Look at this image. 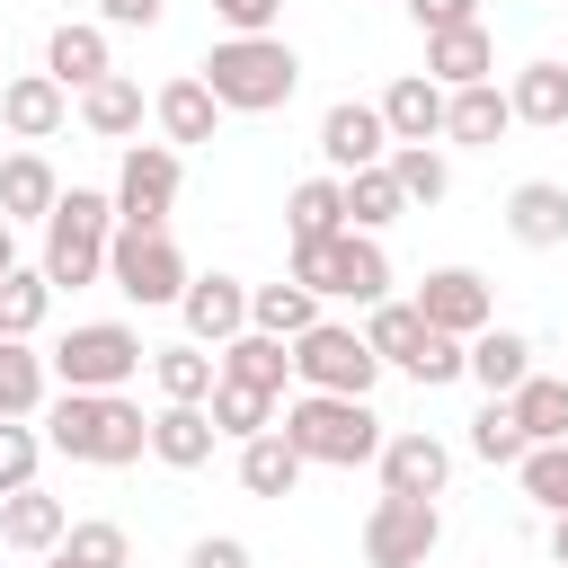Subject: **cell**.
Returning <instances> with one entry per match:
<instances>
[{"label":"cell","instance_id":"obj_24","mask_svg":"<svg viewBox=\"0 0 568 568\" xmlns=\"http://www.w3.org/2000/svg\"><path fill=\"white\" fill-rule=\"evenodd\" d=\"M426 80H435V89H479V80H497V44H488V27L426 36Z\"/></svg>","mask_w":568,"mask_h":568},{"label":"cell","instance_id":"obj_12","mask_svg":"<svg viewBox=\"0 0 568 568\" xmlns=\"http://www.w3.org/2000/svg\"><path fill=\"white\" fill-rule=\"evenodd\" d=\"M408 302H417L426 328H444V337H462V346H470L479 328H497V320H488L497 302H488V275H479V266H426V284H417Z\"/></svg>","mask_w":568,"mask_h":568},{"label":"cell","instance_id":"obj_52","mask_svg":"<svg viewBox=\"0 0 568 568\" xmlns=\"http://www.w3.org/2000/svg\"><path fill=\"white\" fill-rule=\"evenodd\" d=\"M559 9H568V0H559Z\"/></svg>","mask_w":568,"mask_h":568},{"label":"cell","instance_id":"obj_41","mask_svg":"<svg viewBox=\"0 0 568 568\" xmlns=\"http://www.w3.org/2000/svg\"><path fill=\"white\" fill-rule=\"evenodd\" d=\"M62 559H71V568H133V541H124V524L89 515V524L62 532Z\"/></svg>","mask_w":568,"mask_h":568},{"label":"cell","instance_id":"obj_13","mask_svg":"<svg viewBox=\"0 0 568 568\" xmlns=\"http://www.w3.org/2000/svg\"><path fill=\"white\" fill-rule=\"evenodd\" d=\"M320 160H328V178L382 169V160H390V124H382V106H364V98H337V106L320 115Z\"/></svg>","mask_w":568,"mask_h":568},{"label":"cell","instance_id":"obj_20","mask_svg":"<svg viewBox=\"0 0 568 568\" xmlns=\"http://www.w3.org/2000/svg\"><path fill=\"white\" fill-rule=\"evenodd\" d=\"M213 444H222L213 408H178V399H160V417H151V462H169V470H204Z\"/></svg>","mask_w":568,"mask_h":568},{"label":"cell","instance_id":"obj_9","mask_svg":"<svg viewBox=\"0 0 568 568\" xmlns=\"http://www.w3.org/2000/svg\"><path fill=\"white\" fill-rule=\"evenodd\" d=\"M106 284L124 293V302H142V311H160V302H186V248L169 240V231H115L106 240Z\"/></svg>","mask_w":568,"mask_h":568},{"label":"cell","instance_id":"obj_46","mask_svg":"<svg viewBox=\"0 0 568 568\" xmlns=\"http://www.w3.org/2000/svg\"><path fill=\"white\" fill-rule=\"evenodd\" d=\"M186 568H248V541H231V532H204V541L186 550Z\"/></svg>","mask_w":568,"mask_h":568},{"label":"cell","instance_id":"obj_6","mask_svg":"<svg viewBox=\"0 0 568 568\" xmlns=\"http://www.w3.org/2000/svg\"><path fill=\"white\" fill-rule=\"evenodd\" d=\"M293 284H311V293H337V302H390V257H382V240L373 231H337V240H311V248H293V266H284Z\"/></svg>","mask_w":568,"mask_h":568},{"label":"cell","instance_id":"obj_32","mask_svg":"<svg viewBox=\"0 0 568 568\" xmlns=\"http://www.w3.org/2000/svg\"><path fill=\"white\" fill-rule=\"evenodd\" d=\"M248 328H266V337L293 346L302 328H320V293L293 284V275H284V284H248Z\"/></svg>","mask_w":568,"mask_h":568},{"label":"cell","instance_id":"obj_50","mask_svg":"<svg viewBox=\"0 0 568 568\" xmlns=\"http://www.w3.org/2000/svg\"><path fill=\"white\" fill-rule=\"evenodd\" d=\"M44 568H71V559H62V550H53V559H44Z\"/></svg>","mask_w":568,"mask_h":568},{"label":"cell","instance_id":"obj_27","mask_svg":"<svg viewBox=\"0 0 568 568\" xmlns=\"http://www.w3.org/2000/svg\"><path fill=\"white\" fill-rule=\"evenodd\" d=\"M497 133H515V98H506L497 80H479V89H453V106H444V142H470V151H488Z\"/></svg>","mask_w":568,"mask_h":568},{"label":"cell","instance_id":"obj_44","mask_svg":"<svg viewBox=\"0 0 568 568\" xmlns=\"http://www.w3.org/2000/svg\"><path fill=\"white\" fill-rule=\"evenodd\" d=\"M213 18H222L231 36H275V18H284V0H213Z\"/></svg>","mask_w":568,"mask_h":568},{"label":"cell","instance_id":"obj_10","mask_svg":"<svg viewBox=\"0 0 568 568\" xmlns=\"http://www.w3.org/2000/svg\"><path fill=\"white\" fill-rule=\"evenodd\" d=\"M444 541V506L435 497H373L364 515V568H426Z\"/></svg>","mask_w":568,"mask_h":568},{"label":"cell","instance_id":"obj_7","mask_svg":"<svg viewBox=\"0 0 568 568\" xmlns=\"http://www.w3.org/2000/svg\"><path fill=\"white\" fill-rule=\"evenodd\" d=\"M44 364H53L62 390H124L133 373H151V346H142L124 320H80Z\"/></svg>","mask_w":568,"mask_h":568},{"label":"cell","instance_id":"obj_31","mask_svg":"<svg viewBox=\"0 0 568 568\" xmlns=\"http://www.w3.org/2000/svg\"><path fill=\"white\" fill-rule=\"evenodd\" d=\"M80 124H89L98 142H133V133H142V80L106 71L98 89H80Z\"/></svg>","mask_w":568,"mask_h":568},{"label":"cell","instance_id":"obj_16","mask_svg":"<svg viewBox=\"0 0 568 568\" xmlns=\"http://www.w3.org/2000/svg\"><path fill=\"white\" fill-rule=\"evenodd\" d=\"M178 320H186L195 346H231V337L248 328V284H240V275H195L186 302H178Z\"/></svg>","mask_w":568,"mask_h":568},{"label":"cell","instance_id":"obj_3","mask_svg":"<svg viewBox=\"0 0 568 568\" xmlns=\"http://www.w3.org/2000/svg\"><path fill=\"white\" fill-rule=\"evenodd\" d=\"M284 444L302 453V462H320V470H355V462H382V417H373V399H328V390H302V399H284Z\"/></svg>","mask_w":568,"mask_h":568},{"label":"cell","instance_id":"obj_38","mask_svg":"<svg viewBox=\"0 0 568 568\" xmlns=\"http://www.w3.org/2000/svg\"><path fill=\"white\" fill-rule=\"evenodd\" d=\"M213 426L231 435V444H248V435H275V390H248V382H222L213 399Z\"/></svg>","mask_w":568,"mask_h":568},{"label":"cell","instance_id":"obj_29","mask_svg":"<svg viewBox=\"0 0 568 568\" xmlns=\"http://www.w3.org/2000/svg\"><path fill=\"white\" fill-rule=\"evenodd\" d=\"M213 355H222V382H248V390H275V399H284V382H293V346L266 337V328H240V337L213 346Z\"/></svg>","mask_w":568,"mask_h":568},{"label":"cell","instance_id":"obj_19","mask_svg":"<svg viewBox=\"0 0 568 568\" xmlns=\"http://www.w3.org/2000/svg\"><path fill=\"white\" fill-rule=\"evenodd\" d=\"M532 373H541V364H532V337H524V328H479V337H470V382H479L488 399H515Z\"/></svg>","mask_w":568,"mask_h":568},{"label":"cell","instance_id":"obj_18","mask_svg":"<svg viewBox=\"0 0 568 568\" xmlns=\"http://www.w3.org/2000/svg\"><path fill=\"white\" fill-rule=\"evenodd\" d=\"M62 532H71V506H62V497H44V488H18V497H0V541H9V550H27V559H53V550H62Z\"/></svg>","mask_w":568,"mask_h":568},{"label":"cell","instance_id":"obj_48","mask_svg":"<svg viewBox=\"0 0 568 568\" xmlns=\"http://www.w3.org/2000/svg\"><path fill=\"white\" fill-rule=\"evenodd\" d=\"M0 275H18V222H0Z\"/></svg>","mask_w":568,"mask_h":568},{"label":"cell","instance_id":"obj_30","mask_svg":"<svg viewBox=\"0 0 568 568\" xmlns=\"http://www.w3.org/2000/svg\"><path fill=\"white\" fill-rule=\"evenodd\" d=\"M506 98H515V124H541V133H559L568 124V62H524L515 80H506Z\"/></svg>","mask_w":568,"mask_h":568},{"label":"cell","instance_id":"obj_4","mask_svg":"<svg viewBox=\"0 0 568 568\" xmlns=\"http://www.w3.org/2000/svg\"><path fill=\"white\" fill-rule=\"evenodd\" d=\"M124 222H115V195H98V186H62V204H53V222H44V284L62 293H80V284H98L106 275V240H115Z\"/></svg>","mask_w":568,"mask_h":568},{"label":"cell","instance_id":"obj_25","mask_svg":"<svg viewBox=\"0 0 568 568\" xmlns=\"http://www.w3.org/2000/svg\"><path fill=\"white\" fill-rule=\"evenodd\" d=\"M151 115H160V133H169V151H195V142H213V124H222V98L186 71V80H169L160 98H151Z\"/></svg>","mask_w":568,"mask_h":568},{"label":"cell","instance_id":"obj_45","mask_svg":"<svg viewBox=\"0 0 568 568\" xmlns=\"http://www.w3.org/2000/svg\"><path fill=\"white\" fill-rule=\"evenodd\" d=\"M408 18L426 36H453V27H479V0H408Z\"/></svg>","mask_w":568,"mask_h":568},{"label":"cell","instance_id":"obj_43","mask_svg":"<svg viewBox=\"0 0 568 568\" xmlns=\"http://www.w3.org/2000/svg\"><path fill=\"white\" fill-rule=\"evenodd\" d=\"M36 462H44V435H36L27 417H0V497L36 488Z\"/></svg>","mask_w":568,"mask_h":568},{"label":"cell","instance_id":"obj_2","mask_svg":"<svg viewBox=\"0 0 568 568\" xmlns=\"http://www.w3.org/2000/svg\"><path fill=\"white\" fill-rule=\"evenodd\" d=\"M44 444L71 453V462H98V470H124L151 453V417L124 399V390H62L53 417H44Z\"/></svg>","mask_w":568,"mask_h":568},{"label":"cell","instance_id":"obj_17","mask_svg":"<svg viewBox=\"0 0 568 568\" xmlns=\"http://www.w3.org/2000/svg\"><path fill=\"white\" fill-rule=\"evenodd\" d=\"M373 106H382L390 142H435V133H444V106H453V89H435L426 71H399V80H390Z\"/></svg>","mask_w":568,"mask_h":568},{"label":"cell","instance_id":"obj_35","mask_svg":"<svg viewBox=\"0 0 568 568\" xmlns=\"http://www.w3.org/2000/svg\"><path fill=\"white\" fill-rule=\"evenodd\" d=\"M44 382H53V364L27 337H0V417H36L44 408Z\"/></svg>","mask_w":568,"mask_h":568},{"label":"cell","instance_id":"obj_34","mask_svg":"<svg viewBox=\"0 0 568 568\" xmlns=\"http://www.w3.org/2000/svg\"><path fill=\"white\" fill-rule=\"evenodd\" d=\"M506 408H515L524 444H568V382H559V373H532Z\"/></svg>","mask_w":568,"mask_h":568},{"label":"cell","instance_id":"obj_22","mask_svg":"<svg viewBox=\"0 0 568 568\" xmlns=\"http://www.w3.org/2000/svg\"><path fill=\"white\" fill-rule=\"evenodd\" d=\"M506 240L559 248V240H568V186H559V178H524V186L506 195Z\"/></svg>","mask_w":568,"mask_h":568},{"label":"cell","instance_id":"obj_14","mask_svg":"<svg viewBox=\"0 0 568 568\" xmlns=\"http://www.w3.org/2000/svg\"><path fill=\"white\" fill-rule=\"evenodd\" d=\"M444 479H453V453H444V435H426V426H399V435L382 444V497H444Z\"/></svg>","mask_w":568,"mask_h":568},{"label":"cell","instance_id":"obj_21","mask_svg":"<svg viewBox=\"0 0 568 568\" xmlns=\"http://www.w3.org/2000/svg\"><path fill=\"white\" fill-rule=\"evenodd\" d=\"M53 204H62L53 160L44 151H9L0 160V222H53Z\"/></svg>","mask_w":568,"mask_h":568},{"label":"cell","instance_id":"obj_5","mask_svg":"<svg viewBox=\"0 0 568 568\" xmlns=\"http://www.w3.org/2000/svg\"><path fill=\"white\" fill-rule=\"evenodd\" d=\"M364 346H373L390 373L426 382V390L470 382V346H462V337H444V328H426V320H417V302H373V311H364Z\"/></svg>","mask_w":568,"mask_h":568},{"label":"cell","instance_id":"obj_15","mask_svg":"<svg viewBox=\"0 0 568 568\" xmlns=\"http://www.w3.org/2000/svg\"><path fill=\"white\" fill-rule=\"evenodd\" d=\"M62 115H71V89H62L53 71H9V80H0V124H9L18 142H53Z\"/></svg>","mask_w":568,"mask_h":568},{"label":"cell","instance_id":"obj_26","mask_svg":"<svg viewBox=\"0 0 568 568\" xmlns=\"http://www.w3.org/2000/svg\"><path fill=\"white\" fill-rule=\"evenodd\" d=\"M151 382H160V399H178V408H204V399L222 390V355H204L195 337H178V346H151Z\"/></svg>","mask_w":568,"mask_h":568},{"label":"cell","instance_id":"obj_8","mask_svg":"<svg viewBox=\"0 0 568 568\" xmlns=\"http://www.w3.org/2000/svg\"><path fill=\"white\" fill-rule=\"evenodd\" d=\"M293 382H302V390H328V399H373L382 355L364 346V328L320 320V328H302V337H293Z\"/></svg>","mask_w":568,"mask_h":568},{"label":"cell","instance_id":"obj_42","mask_svg":"<svg viewBox=\"0 0 568 568\" xmlns=\"http://www.w3.org/2000/svg\"><path fill=\"white\" fill-rule=\"evenodd\" d=\"M515 479H524V497H532L541 515H568V444H532V453L515 462Z\"/></svg>","mask_w":568,"mask_h":568},{"label":"cell","instance_id":"obj_11","mask_svg":"<svg viewBox=\"0 0 568 568\" xmlns=\"http://www.w3.org/2000/svg\"><path fill=\"white\" fill-rule=\"evenodd\" d=\"M178 178H186V160H178L169 142H124V169H115V222H124V231H169Z\"/></svg>","mask_w":568,"mask_h":568},{"label":"cell","instance_id":"obj_1","mask_svg":"<svg viewBox=\"0 0 568 568\" xmlns=\"http://www.w3.org/2000/svg\"><path fill=\"white\" fill-rule=\"evenodd\" d=\"M195 80L222 98V115H275V106L302 89V53H293L284 36H222V44L195 62Z\"/></svg>","mask_w":568,"mask_h":568},{"label":"cell","instance_id":"obj_49","mask_svg":"<svg viewBox=\"0 0 568 568\" xmlns=\"http://www.w3.org/2000/svg\"><path fill=\"white\" fill-rule=\"evenodd\" d=\"M550 559L568 568V515H550Z\"/></svg>","mask_w":568,"mask_h":568},{"label":"cell","instance_id":"obj_51","mask_svg":"<svg viewBox=\"0 0 568 568\" xmlns=\"http://www.w3.org/2000/svg\"><path fill=\"white\" fill-rule=\"evenodd\" d=\"M0 53H9V36H0Z\"/></svg>","mask_w":568,"mask_h":568},{"label":"cell","instance_id":"obj_47","mask_svg":"<svg viewBox=\"0 0 568 568\" xmlns=\"http://www.w3.org/2000/svg\"><path fill=\"white\" fill-rule=\"evenodd\" d=\"M169 0H98V27H160Z\"/></svg>","mask_w":568,"mask_h":568},{"label":"cell","instance_id":"obj_33","mask_svg":"<svg viewBox=\"0 0 568 568\" xmlns=\"http://www.w3.org/2000/svg\"><path fill=\"white\" fill-rule=\"evenodd\" d=\"M302 470H311V462L284 444V426L240 444V488H248V497H293V488H302Z\"/></svg>","mask_w":568,"mask_h":568},{"label":"cell","instance_id":"obj_40","mask_svg":"<svg viewBox=\"0 0 568 568\" xmlns=\"http://www.w3.org/2000/svg\"><path fill=\"white\" fill-rule=\"evenodd\" d=\"M470 453H479V462H488V470H515V462H524V453H532V444H524V426H515V408H506V399H488V408H479V417H470Z\"/></svg>","mask_w":568,"mask_h":568},{"label":"cell","instance_id":"obj_37","mask_svg":"<svg viewBox=\"0 0 568 568\" xmlns=\"http://www.w3.org/2000/svg\"><path fill=\"white\" fill-rule=\"evenodd\" d=\"M390 178H399L408 204H444L453 195V160L435 142H390Z\"/></svg>","mask_w":568,"mask_h":568},{"label":"cell","instance_id":"obj_23","mask_svg":"<svg viewBox=\"0 0 568 568\" xmlns=\"http://www.w3.org/2000/svg\"><path fill=\"white\" fill-rule=\"evenodd\" d=\"M44 71L62 80V89H98L115 62H106V27H89V18H62L53 36H44Z\"/></svg>","mask_w":568,"mask_h":568},{"label":"cell","instance_id":"obj_36","mask_svg":"<svg viewBox=\"0 0 568 568\" xmlns=\"http://www.w3.org/2000/svg\"><path fill=\"white\" fill-rule=\"evenodd\" d=\"M399 213H408V195H399L390 160H382V169H355V178H346V231H390Z\"/></svg>","mask_w":568,"mask_h":568},{"label":"cell","instance_id":"obj_39","mask_svg":"<svg viewBox=\"0 0 568 568\" xmlns=\"http://www.w3.org/2000/svg\"><path fill=\"white\" fill-rule=\"evenodd\" d=\"M44 311H53V284H44V266H18V275H0V337H36V328H44Z\"/></svg>","mask_w":568,"mask_h":568},{"label":"cell","instance_id":"obj_28","mask_svg":"<svg viewBox=\"0 0 568 568\" xmlns=\"http://www.w3.org/2000/svg\"><path fill=\"white\" fill-rule=\"evenodd\" d=\"M346 231V178H302L284 195V240L311 248V240H337Z\"/></svg>","mask_w":568,"mask_h":568}]
</instances>
